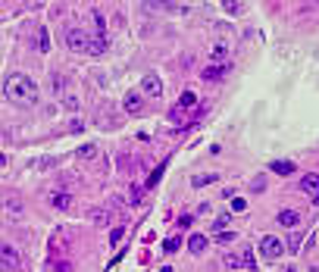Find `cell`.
<instances>
[{
	"label": "cell",
	"instance_id": "cell-16",
	"mask_svg": "<svg viewBox=\"0 0 319 272\" xmlns=\"http://www.w3.org/2000/svg\"><path fill=\"white\" fill-rule=\"evenodd\" d=\"M38 50H41V53L50 50V34H47V28H41V31H38Z\"/></svg>",
	"mask_w": 319,
	"mask_h": 272
},
{
	"label": "cell",
	"instance_id": "cell-11",
	"mask_svg": "<svg viewBox=\"0 0 319 272\" xmlns=\"http://www.w3.org/2000/svg\"><path fill=\"white\" fill-rule=\"evenodd\" d=\"M88 216H91V222H94V226H110L113 213H110V210H103V207H94V210L88 213Z\"/></svg>",
	"mask_w": 319,
	"mask_h": 272
},
{
	"label": "cell",
	"instance_id": "cell-5",
	"mask_svg": "<svg viewBox=\"0 0 319 272\" xmlns=\"http://www.w3.org/2000/svg\"><path fill=\"white\" fill-rule=\"evenodd\" d=\"M141 88H144V94H150V97H160L163 94V81H160V75H144L141 78Z\"/></svg>",
	"mask_w": 319,
	"mask_h": 272
},
{
	"label": "cell",
	"instance_id": "cell-1",
	"mask_svg": "<svg viewBox=\"0 0 319 272\" xmlns=\"http://www.w3.org/2000/svg\"><path fill=\"white\" fill-rule=\"evenodd\" d=\"M3 94H6V100H13V103H34L38 100V85H34V78L31 75H9L6 78V85H3Z\"/></svg>",
	"mask_w": 319,
	"mask_h": 272
},
{
	"label": "cell",
	"instance_id": "cell-6",
	"mask_svg": "<svg viewBox=\"0 0 319 272\" xmlns=\"http://www.w3.org/2000/svg\"><path fill=\"white\" fill-rule=\"evenodd\" d=\"M88 53L91 56H103L106 53V34H88Z\"/></svg>",
	"mask_w": 319,
	"mask_h": 272
},
{
	"label": "cell",
	"instance_id": "cell-24",
	"mask_svg": "<svg viewBox=\"0 0 319 272\" xmlns=\"http://www.w3.org/2000/svg\"><path fill=\"white\" fill-rule=\"evenodd\" d=\"M163 251H166V254H175V251H179V238H169L166 244H163Z\"/></svg>",
	"mask_w": 319,
	"mask_h": 272
},
{
	"label": "cell",
	"instance_id": "cell-15",
	"mask_svg": "<svg viewBox=\"0 0 319 272\" xmlns=\"http://www.w3.org/2000/svg\"><path fill=\"white\" fill-rule=\"evenodd\" d=\"M125 110L128 113H141V110H144V106H141V97H138V94H125Z\"/></svg>",
	"mask_w": 319,
	"mask_h": 272
},
{
	"label": "cell",
	"instance_id": "cell-13",
	"mask_svg": "<svg viewBox=\"0 0 319 272\" xmlns=\"http://www.w3.org/2000/svg\"><path fill=\"white\" fill-rule=\"evenodd\" d=\"M75 204V200H72V194H50V207H56V210H69V207H72Z\"/></svg>",
	"mask_w": 319,
	"mask_h": 272
},
{
	"label": "cell",
	"instance_id": "cell-3",
	"mask_svg": "<svg viewBox=\"0 0 319 272\" xmlns=\"http://www.w3.org/2000/svg\"><path fill=\"white\" fill-rule=\"evenodd\" d=\"M66 44H69V50L85 53V50H88V31H85V28H69V31H66Z\"/></svg>",
	"mask_w": 319,
	"mask_h": 272
},
{
	"label": "cell",
	"instance_id": "cell-2",
	"mask_svg": "<svg viewBox=\"0 0 319 272\" xmlns=\"http://www.w3.org/2000/svg\"><path fill=\"white\" fill-rule=\"evenodd\" d=\"M19 269V254L13 244H0V272H13Z\"/></svg>",
	"mask_w": 319,
	"mask_h": 272
},
{
	"label": "cell",
	"instance_id": "cell-19",
	"mask_svg": "<svg viewBox=\"0 0 319 272\" xmlns=\"http://www.w3.org/2000/svg\"><path fill=\"white\" fill-rule=\"evenodd\" d=\"M94 153H97V147H94V144H81V147L75 150V157H81V160H91Z\"/></svg>",
	"mask_w": 319,
	"mask_h": 272
},
{
	"label": "cell",
	"instance_id": "cell-18",
	"mask_svg": "<svg viewBox=\"0 0 319 272\" xmlns=\"http://www.w3.org/2000/svg\"><path fill=\"white\" fill-rule=\"evenodd\" d=\"M213 182H216V175H213V172L210 175H194V179H191L194 188H204V185H213Z\"/></svg>",
	"mask_w": 319,
	"mask_h": 272
},
{
	"label": "cell",
	"instance_id": "cell-30",
	"mask_svg": "<svg viewBox=\"0 0 319 272\" xmlns=\"http://www.w3.org/2000/svg\"><path fill=\"white\" fill-rule=\"evenodd\" d=\"M282 272H294V266H285V269H282Z\"/></svg>",
	"mask_w": 319,
	"mask_h": 272
},
{
	"label": "cell",
	"instance_id": "cell-27",
	"mask_svg": "<svg viewBox=\"0 0 319 272\" xmlns=\"http://www.w3.org/2000/svg\"><path fill=\"white\" fill-rule=\"evenodd\" d=\"M232 210H235V213H244V210H247V204H244L241 197H235V200H232Z\"/></svg>",
	"mask_w": 319,
	"mask_h": 272
},
{
	"label": "cell",
	"instance_id": "cell-29",
	"mask_svg": "<svg viewBox=\"0 0 319 272\" xmlns=\"http://www.w3.org/2000/svg\"><path fill=\"white\" fill-rule=\"evenodd\" d=\"M226 226H229V216H219V219H216V226H213V229L219 232V229H226Z\"/></svg>",
	"mask_w": 319,
	"mask_h": 272
},
{
	"label": "cell",
	"instance_id": "cell-4",
	"mask_svg": "<svg viewBox=\"0 0 319 272\" xmlns=\"http://www.w3.org/2000/svg\"><path fill=\"white\" fill-rule=\"evenodd\" d=\"M260 254H263L266 260L282 257V238H276V235H266V238H260Z\"/></svg>",
	"mask_w": 319,
	"mask_h": 272
},
{
	"label": "cell",
	"instance_id": "cell-23",
	"mask_svg": "<svg viewBox=\"0 0 319 272\" xmlns=\"http://www.w3.org/2000/svg\"><path fill=\"white\" fill-rule=\"evenodd\" d=\"M222 6H226V13H241V6H244V3H238V0H226Z\"/></svg>",
	"mask_w": 319,
	"mask_h": 272
},
{
	"label": "cell",
	"instance_id": "cell-17",
	"mask_svg": "<svg viewBox=\"0 0 319 272\" xmlns=\"http://www.w3.org/2000/svg\"><path fill=\"white\" fill-rule=\"evenodd\" d=\"M294 169V163H288V160H276L273 163V172H279V175H288Z\"/></svg>",
	"mask_w": 319,
	"mask_h": 272
},
{
	"label": "cell",
	"instance_id": "cell-28",
	"mask_svg": "<svg viewBox=\"0 0 319 272\" xmlns=\"http://www.w3.org/2000/svg\"><path fill=\"white\" fill-rule=\"evenodd\" d=\"M216 241H222V244H226V241H235V232H219Z\"/></svg>",
	"mask_w": 319,
	"mask_h": 272
},
{
	"label": "cell",
	"instance_id": "cell-12",
	"mask_svg": "<svg viewBox=\"0 0 319 272\" xmlns=\"http://www.w3.org/2000/svg\"><path fill=\"white\" fill-rule=\"evenodd\" d=\"M229 72V63L226 66H204V81H219V78H226Z\"/></svg>",
	"mask_w": 319,
	"mask_h": 272
},
{
	"label": "cell",
	"instance_id": "cell-20",
	"mask_svg": "<svg viewBox=\"0 0 319 272\" xmlns=\"http://www.w3.org/2000/svg\"><path fill=\"white\" fill-rule=\"evenodd\" d=\"M63 106H66L69 113H78V97H75V94H66V97H63Z\"/></svg>",
	"mask_w": 319,
	"mask_h": 272
},
{
	"label": "cell",
	"instance_id": "cell-8",
	"mask_svg": "<svg viewBox=\"0 0 319 272\" xmlns=\"http://www.w3.org/2000/svg\"><path fill=\"white\" fill-rule=\"evenodd\" d=\"M276 219H279V226H285V229H294V226H298V222H301V213H298V210H282Z\"/></svg>",
	"mask_w": 319,
	"mask_h": 272
},
{
	"label": "cell",
	"instance_id": "cell-25",
	"mask_svg": "<svg viewBox=\"0 0 319 272\" xmlns=\"http://www.w3.org/2000/svg\"><path fill=\"white\" fill-rule=\"evenodd\" d=\"M122 232H125L122 226H116V229H113V235H110V241H113V244H119V241H122Z\"/></svg>",
	"mask_w": 319,
	"mask_h": 272
},
{
	"label": "cell",
	"instance_id": "cell-9",
	"mask_svg": "<svg viewBox=\"0 0 319 272\" xmlns=\"http://www.w3.org/2000/svg\"><path fill=\"white\" fill-rule=\"evenodd\" d=\"M207 235H200V232H194L191 235V238H188V251H191V254H204L207 251Z\"/></svg>",
	"mask_w": 319,
	"mask_h": 272
},
{
	"label": "cell",
	"instance_id": "cell-26",
	"mask_svg": "<svg viewBox=\"0 0 319 272\" xmlns=\"http://www.w3.org/2000/svg\"><path fill=\"white\" fill-rule=\"evenodd\" d=\"M81 128H85V122H81V119H72V122H69V132H72V135H78Z\"/></svg>",
	"mask_w": 319,
	"mask_h": 272
},
{
	"label": "cell",
	"instance_id": "cell-22",
	"mask_svg": "<svg viewBox=\"0 0 319 272\" xmlns=\"http://www.w3.org/2000/svg\"><path fill=\"white\" fill-rule=\"evenodd\" d=\"M226 266H229V269H238V266H241V254H229V257H226Z\"/></svg>",
	"mask_w": 319,
	"mask_h": 272
},
{
	"label": "cell",
	"instance_id": "cell-10",
	"mask_svg": "<svg viewBox=\"0 0 319 272\" xmlns=\"http://www.w3.org/2000/svg\"><path fill=\"white\" fill-rule=\"evenodd\" d=\"M210 60H213V66H226L229 63V47L226 44H216L210 50Z\"/></svg>",
	"mask_w": 319,
	"mask_h": 272
},
{
	"label": "cell",
	"instance_id": "cell-14",
	"mask_svg": "<svg viewBox=\"0 0 319 272\" xmlns=\"http://www.w3.org/2000/svg\"><path fill=\"white\" fill-rule=\"evenodd\" d=\"M194 103H197V97H194V94H191V91H185V94H182V97H179V103H175V106H179V110H175V116H179V113H185V110H188V106H194Z\"/></svg>",
	"mask_w": 319,
	"mask_h": 272
},
{
	"label": "cell",
	"instance_id": "cell-7",
	"mask_svg": "<svg viewBox=\"0 0 319 272\" xmlns=\"http://www.w3.org/2000/svg\"><path fill=\"white\" fill-rule=\"evenodd\" d=\"M301 191L310 194V197H319V175L316 172H307L304 179H301Z\"/></svg>",
	"mask_w": 319,
	"mask_h": 272
},
{
	"label": "cell",
	"instance_id": "cell-21",
	"mask_svg": "<svg viewBox=\"0 0 319 272\" xmlns=\"http://www.w3.org/2000/svg\"><path fill=\"white\" fill-rule=\"evenodd\" d=\"M241 266H244V269H257V260H254L251 251H244V254H241Z\"/></svg>",
	"mask_w": 319,
	"mask_h": 272
}]
</instances>
